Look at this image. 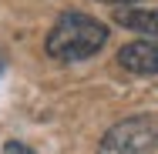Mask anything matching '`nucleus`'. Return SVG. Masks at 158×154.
Returning <instances> with one entry per match:
<instances>
[{
  "label": "nucleus",
  "instance_id": "7",
  "mask_svg": "<svg viewBox=\"0 0 158 154\" xmlns=\"http://www.w3.org/2000/svg\"><path fill=\"white\" fill-rule=\"evenodd\" d=\"M0 74H3V57H0Z\"/></svg>",
  "mask_w": 158,
  "mask_h": 154
},
{
  "label": "nucleus",
  "instance_id": "5",
  "mask_svg": "<svg viewBox=\"0 0 158 154\" xmlns=\"http://www.w3.org/2000/svg\"><path fill=\"white\" fill-rule=\"evenodd\" d=\"M3 154H34V151L24 141H7V144H3Z\"/></svg>",
  "mask_w": 158,
  "mask_h": 154
},
{
  "label": "nucleus",
  "instance_id": "2",
  "mask_svg": "<svg viewBox=\"0 0 158 154\" xmlns=\"http://www.w3.org/2000/svg\"><path fill=\"white\" fill-rule=\"evenodd\" d=\"M158 148V117L135 114L118 121L98 144V154H152Z\"/></svg>",
  "mask_w": 158,
  "mask_h": 154
},
{
  "label": "nucleus",
  "instance_id": "4",
  "mask_svg": "<svg viewBox=\"0 0 158 154\" xmlns=\"http://www.w3.org/2000/svg\"><path fill=\"white\" fill-rule=\"evenodd\" d=\"M114 24H121L135 34L145 37H158V10H145V7H121L114 10Z\"/></svg>",
  "mask_w": 158,
  "mask_h": 154
},
{
  "label": "nucleus",
  "instance_id": "1",
  "mask_svg": "<svg viewBox=\"0 0 158 154\" xmlns=\"http://www.w3.org/2000/svg\"><path fill=\"white\" fill-rule=\"evenodd\" d=\"M104 44H108V27H104L98 17L67 10V14L57 17V24L51 27L47 40H44V50H47L51 61L77 64V61L94 57Z\"/></svg>",
  "mask_w": 158,
  "mask_h": 154
},
{
  "label": "nucleus",
  "instance_id": "6",
  "mask_svg": "<svg viewBox=\"0 0 158 154\" xmlns=\"http://www.w3.org/2000/svg\"><path fill=\"white\" fill-rule=\"evenodd\" d=\"M101 3H118V7H125V3H135V0H101Z\"/></svg>",
  "mask_w": 158,
  "mask_h": 154
},
{
  "label": "nucleus",
  "instance_id": "3",
  "mask_svg": "<svg viewBox=\"0 0 158 154\" xmlns=\"http://www.w3.org/2000/svg\"><path fill=\"white\" fill-rule=\"evenodd\" d=\"M118 64L131 74H158V40H135L118 50Z\"/></svg>",
  "mask_w": 158,
  "mask_h": 154
}]
</instances>
